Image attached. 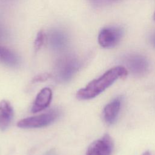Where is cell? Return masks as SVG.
Returning <instances> with one entry per match:
<instances>
[{
	"label": "cell",
	"mask_w": 155,
	"mask_h": 155,
	"mask_svg": "<svg viewBox=\"0 0 155 155\" xmlns=\"http://www.w3.org/2000/svg\"><path fill=\"white\" fill-rule=\"evenodd\" d=\"M48 39L50 46L56 51L64 50L66 47L68 42V39L65 33L58 29L51 30Z\"/></svg>",
	"instance_id": "30bf717a"
},
{
	"label": "cell",
	"mask_w": 155,
	"mask_h": 155,
	"mask_svg": "<svg viewBox=\"0 0 155 155\" xmlns=\"http://www.w3.org/2000/svg\"><path fill=\"white\" fill-rule=\"evenodd\" d=\"M4 36V30L2 28V27L0 26V39L3 37Z\"/></svg>",
	"instance_id": "9a60e30c"
},
{
	"label": "cell",
	"mask_w": 155,
	"mask_h": 155,
	"mask_svg": "<svg viewBox=\"0 0 155 155\" xmlns=\"http://www.w3.org/2000/svg\"><path fill=\"white\" fill-rule=\"evenodd\" d=\"M52 99V91L50 88H42L37 94L31 107L32 113H38L46 108L50 104Z\"/></svg>",
	"instance_id": "52a82bcc"
},
{
	"label": "cell",
	"mask_w": 155,
	"mask_h": 155,
	"mask_svg": "<svg viewBox=\"0 0 155 155\" xmlns=\"http://www.w3.org/2000/svg\"><path fill=\"white\" fill-rule=\"evenodd\" d=\"M59 116L58 110H51L47 113L28 117L19 120L17 125L22 128H41L53 123Z\"/></svg>",
	"instance_id": "3957f363"
},
{
	"label": "cell",
	"mask_w": 155,
	"mask_h": 155,
	"mask_svg": "<svg viewBox=\"0 0 155 155\" xmlns=\"http://www.w3.org/2000/svg\"><path fill=\"white\" fill-rule=\"evenodd\" d=\"M142 155H151V153L149 151H145Z\"/></svg>",
	"instance_id": "e0dca14e"
},
{
	"label": "cell",
	"mask_w": 155,
	"mask_h": 155,
	"mask_svg": "<svg viewBox=\"0 0 155 155\" xmlns=\"http://www.w3.org/2000/svg\"><path fill=\"white\" fill-rule=\"evenodd\" d=\"M125 62L128 70L136 76H144L149 69V62L147 59L140 54L128 55L125 59Z\"/></svg>",
	"instance_id": "5b68a950"
},
{
	"label": "cell",
	"mask_w": 155,
	"mask_h": 155,
	"mask_svg": "<svg viewBox=\"0 0 155 155\" xmlns=\"http://www.w3.org/2000/svg\"><path fill=\"white\" fill-rule=\"evenodd\" d=\"M113 149V140L109 134H105L88 146L86 155H111Z\"/></svg>",
	"instance_id": "8992f818"
},
{
	"label": "cell",
	"mask_w": 155,
	"mask_h": 155,
	"mask_svg": "<svg viewBox=\"0 0 155 155\" xmlns=\"http://www.w3.org/2000/svg\"><path fill=\"white\" fill-rule=\"evenodd\" d=\"M81 62L74 56H65L59 59L55 66L56 79L60 82L69 81L80 68Z\"/></svg>",
	"instance_id": "7a4b0ae2"
},
{
	"label": "cell",
	"mask_w": 155,
	"mask_h": 155,
	"mask_svg": "<svg viewBox=\"0 0 155 155\" xmlns=\"http://www.w3.org/2000/svg\"><path fill=\"white\" fill-rule=\"evenodd\" d=\"M121 107V99L116 97L105 105L103 111L105 122L109 125L113 124L118 116Z\"/></svg>",
	"instance_id": "ba28073f"
},
{
	"label": "cell",
	"mask_w": 155,
	"mask_h": 155,
	"mask_svg": "<svg viewBox=\"0 0 155 155\" xmlns=\"http://www.w3.org/2000/svg\"><path fill=\"white\" fill-rule=\"evenodd\" d=\"M124 29L119 26H110L101 30L98 35L99 45L106 48L116 46L124 35Z\"/></svg>",
	"instance_id": "277c9868"
},
{
	"label": "cell",
	"mask_w": 155,
	"mask_h": 155,
	"mask_svg": "<svg viewBox=\"0 0 155 155\" xmlns=\"http://www.w3.org/2000/svg\"><path fill=\"white\" fill-rule=\"evenodd\" d=\"M128 74L127 69L122 66L114 67L99 78L91 81L87 85L78 90L76 97L79 100L93 99L111 86L118 79H124Z\"/></svg>",
	"instance_id": "6da1fadb"
},
{
	"label": "cell",
	"mask_w": 155,
	"mask_h": 155,
	"mask_svg": "<svg viewBox=\"0 0 155 155\" xmlns=\"http://www.w3.org/2000/svg\"><path fill=\"white\" fill-rule=\"evenodd\" d=\"M50 77V74L48 73H43L41 74H39L36 76L34 79H33V82H41V81H44L48 79Z\"/></svg>",
	"instance_id": "4fadbf2b"
},
{
	"label": "cell",
	"mask_w": 155,
	"mask_h": 155,
	"mask_svg": "<svg viewBox=\"0 0 155 155\" xmlns=\"http://www.w3.org/2000/svg\"><path fill=\"white\" fill-rule=\"evenodd\" d=\"M45 155H56V154L54 153V152H53L52 151H50V152L47 153Z\"/></svg>",
	"instance_id": "2e32d148"
},
{
	"label": "cell",
	"mask_w": 155,
	"mask_h": 155,
	"mask_svg": "<svg viewBox=\"0 0 155 155\" xmlns=\"http://www.w3.org/2000/svg\"><path fill=\"white\" fill-rule=\"evenodd\" d=\"M45 41V33L43 31H40L37 33L34 42V48L36 50H39L43 45Z\"/></svg>",
	"instance_id": "7c38bea8"
},
{
	"label": "cell",
	"mask_w": 155,
	"mask_h": 155,
	"mask_svg": "<svg viewBox=\"0 0 155 155\" xmlns=\"http://www.w3.org/2000/svg\"><path fill=\"white\" fill-rule=\"evenodd\" d=\"M18 56L10 48L0 45V62L11 67H17L19 64Z\"/></svg>",
	"instance_id": "8fae6325"
},
{
	"label": "cell",
	"mask_w": 155,
	"mask_h": 155,
	"mask_svg": "<svg viewBox=\"0 0 155 155\" xmlns=\"http://www.w3.org/2000/svg\"><path fill=\"white\" fill-rule=\"evenodd\" d=\"M153 42L154 46L155 47V35H154V36H153Z\"/></svg>",
	"instance_id": "ac0fdd59"
},
{
	"label": "cell",
	"mask_w": 155,
	"mask_h": 155,
	"mask_svg": "<svg viewBox=\"0 0 155 155\" xmlns=\"http://www.w3.org/2000/svg\"><path fill=\"white\" fill-rule=\"evenodd\" d=\"M153 19H154V21H155V12H154V15H153Z\"/></svg>",
	"instance_id": "d6986e66"
},
{
	"label": "cell",
	"mask_w": 155,
	"mask_h": 155,
	"mask_svg": "<svg viewBox=\"0 0 155 155\" xmlns=\"http://www.w3.org/2000/svg\"><path fill=\"white\" fill-rule=\"evenodd\" d=\"M93 4H95L96 5H102L105 3H106L108 0H89Z\"/></svg>",
	"instance_id": "5bb4252c"
},
{
	"label": "cell",
	"mask_w": 155,
	"mask_h": 155,
	"mask_svg": "<svg viewBox=\"0 0 155 155\" xmlns=\"http://www.w3.org/2000/svg\"><path fill=\"white\" fill-rule=\"evenodd\" d=\"M13 117V109L6 100L0 101V130L4 131L10 125Z\"/></svg>",
	"instance_id": "9c48e42d"
}]
</instances>
